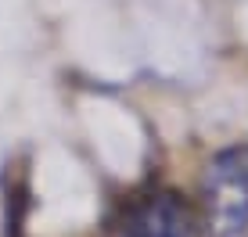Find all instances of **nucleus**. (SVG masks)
I'll use <instances>...</instances> for the list:
<instances>
[{"instance_id": "f257e3e1", "label": "nucleus", "mask_w": 248, "mask_h": 237, "mask_svg": "<svg viewBox=\"0 0 248 237\" xmlns=\"http://www.w3.org/2000/svg\"><path fill=\"white\" fill-rule=\"evenodd\" d=\"M205 223L212 237H248V151L227 148L205 169Z\"/></svg>"}, {"instance_id": "f03ea898", "label": "nucleus", "mask_w": 248, "mask_h": 237, "mask_svg": "<svg viewBox=\"0 0 248 237\" xmlns=\"http://www.w3.org/2000/svg\"><path fill=\"white\" fill-rule=\"evenodd\" d=\"M115 237H202V219L176 191H151L126 208Z\"/></svg>"}]
</instances>
